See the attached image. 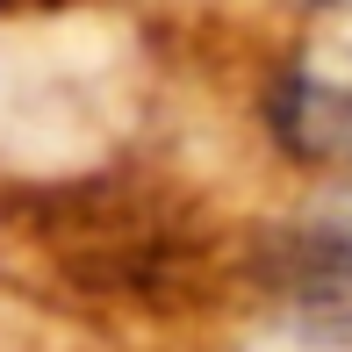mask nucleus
I'll use <instances>...</instances> for the list:
<instances>
[{"label": "nucleus", "instance_id": "3", "mask_svg": "<svg viewBox=\"0 0 352 352\" xmlns=\"http://www.w3.org/2000/svg\"><path fill=\"white\" fill-rule=\"evenodd\" d=\"M324 8H345V14H352V0H324Z\"/></svg>", "mask_w": 352, "mask_h": 352}, {"label": "nucleus", "instance_id": "2", "mask_svg": "<svg viewBox=\"0 0 352 352\" xmlns=\"http://www.w3.org/2000/svg\"><path fill=\"white\" fill-rule=\"evenodd\" d=\"M280 280L302 309L316 316H352V180L324 209H309L287 230V259H280Z\"/></svg>", "mask_w": 352, "mask_h": 352}, {"label": "nucleus", "instance_id": "1", "mask_svg": "<svg viewBox=\"0 0 352 352\" xmlns=\"http://www.w3.org/2000/svg\"><path fill=\"white\" fill-rule=\"evenodd\" d=\"M274 137L302 166H352V51H316L280 79Z\"/></svg>", "mask_w": 352, "mask_h": 352}]
</instances>
